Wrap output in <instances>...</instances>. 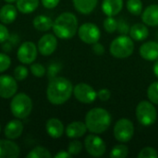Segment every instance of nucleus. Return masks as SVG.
<instances>
[{
  "label": "nucleus",
  "mask_w": 158,
  "mask_h": 158,
  "mask_svg": "<svg viewBox=\"0 0 158 158\" xmlns=\"http://www.w3.org/2000/svg\"><path fill=\"white\" fill-rule=\"evenodd\" d=\"M76 10L81 14H90L95 8L98 0H72Z\"/></svg>",
  "instance_id": "23"
},
{
  "label": "nucleus",
  "mask_w": 158,
  "mask_h": 158,
  "mask_svg": "<svg viewBox=\"0 0 158 158\" xmlns=\"http://www.w3.org/2000/svg\"><path fill=\"white\" fill-rule=\"evenodd\" d=\"M38 6L39 0H17V9L23 14L33 12Z\"/></svg>",
  "instance_id": "25"
},
{
  "label": "nucleus",
  "mask_w": 158,
  "mask_h": 158,
  "mask_svg": "<svg viewBox=\"0 0 158 158\" xmlns=\"http://www.w3.org/2000/svg\"><path fill=\"white\" fill-rule=\"evenodd\" d=\"M142 19L145 25L156 27L158 26V5L147 6L143 13Z\"/></svg>",
  "instance_id": "18"
},
{
  "label": "nucleus",
  "mask_w": 158,
  "mask_h": 158,
  "mask_svg": "<svg viewBox=\"0 0 158 158\" xmlns=\"http://www.w3.org/2000/svg\"><path fill=\"white\" fill-rule=\"evenodd\" d=\"M23 132V124L19 119L10 120L5 127V135L9 140H16Z\"/></svg>",
  "instance_id": "16"
},
{
  "label": "nucleus",
  "mask_w": 158,
  "mask_h": 158,
  "mask_svg": "<svg viewBox=\"0 0 158 158\" xmlns=\"http://www.w3.org/2000/svg\"><path fill=\"white\" fill-rule=\"evenodd\" d=\"M71 157V155L69 153V152H66V151H60L59 153H57L55 158H70Z\"/></svg>",
  "instance_id": "41"
},
{
  "label": "nucleus",
  "mask_w": 158,
  "mask_h": 158,
  "mask_svg": "<svg viewBox=\"0 0 158 158\" xmlns=\"http://www.w3.org/2000/svg\"><path fill=\"white\" fill-rule=\"evenodd\" d=\"M17 80L9 75L0 76V97L8 99L15 95L18 90Z\"/></svg>",
  "instance_id": "12"
},
{
  "label": "nucleus",
  "mask_w": 158,
  "mask_h": 158,
  "mask_svg": "<svg viewBox=\"0 0 158 158\" xmlns=\"http://www.w3.org/2000/svg\"><path fill=\"white\" fill-rule=\"evenodd\" d=\"M118 31L121 34H127V33H129L130 28H129V25L126 23L125 20L120 19V20L118 21Z\"/></svg>",
  "instance_id": "37"
},
{
  "label": "nucleus",
  "mask_w": 158,
  "mask_h": 158,
  "mask_svg": "<svg viewBox=\"0 0 158 158\" xmlns=\"http://www.w3.org/2000/svg\"><path fill=\"white\" fill-rule=\"evenodd\" d=\"M104 28L108 33H113L118 30V20L111 16H108L104 20Z\"/></svg>",
  "instance_id": "30"
},
{
  "label": "nucleus",
  "mask_w": 158,
  "mask_h": 158,
  "mask_svg": "<svg viewBox=\"0 0 158 158\" xmlns=\"http://www.w3.org/2000/svg\"><path fill=\"white\" fill-rule=\"evenodd\" d=\"M84 146L89 155L94 157H100L105 155L106 146L103 139L94 134L88 135L84 140Z\"/></svg>",
  "instance_id": "9"
},
{
  "label": "nucleus",
  "mask_w": 158,
  "mask_h": 158,
  "mask_svg": "<svg viewBox=\"0 0 158 158\" xmlns=\"http://www.w3.org/2000/svg\"><path fill=\"white\" fill-rule=\"evenodd\" d=\"M110 96H111L110 91H109L108 89H106V88L101 89V90L97 93V97H98L101 101H103V102L108 101L109 98H110Z\"/></svg>",
  "instance_id": "36"
},
{
  "label": "nucleus",
  "mask_w": 158,
  "mask_h": 158,
  "mask_svg": "<svg viewBox=\"0 0 158 158\" xmlns=\"http://www.w3.org/2000/svg\"><path fill=\"white\" fill-rule=\"evenodd\" d=\"M19 147L11 140H0V158H17L19 156Z\"/></svg>",
  "instance_id": "14"
},
{
  "label": "nucleus",
  "mask_w": 158,
  "mask_h": 158,
  "mask_svg": "<svg viewBox=\"0 0 158 158\" xmlns=\"http://www.w3.org/2000/svg\"><path fill=\"white\" fill-rule=\"evenodd\" d=\"M5 2H6V3H14V2H16L17 0H4Z\"/></svg>",
  "instance_id": "43"
},
{
  "label": "nucleus",
  "mask_w": 158,
  "mask_h": 158,
  "mask_svg": "<svg viewBox=\"0 0 158 158\" xmlns=\"http://www.w3.org/2000/svg\"><path fill=\"white\" fill-rule=\"evenodd\" d=\"M11 64L10 57L3 53H0V73L6 71Z\"/></svg>",
  "instance_id": "35"
},
{
  "label": "nucleus",
  "mask_w": 158,
  "mask_h": 158,
  "mask_svg": "<svg viewBox=\"0 0 158 158\" xmlns=\"http://www.w3.org/2000/svg\"><path fill=\"white\" fill-rule=\"evenodd\" d=\"M9 37V32H8V30L7 28L3 25V24H0V44L6 42Z\"/></svg>",
  "instance_id": "38"
},
{
  "label": "nucleus",
  "mask_w": 158,
  "mask_h": 158,
  "mask_svg": "<svg viewBox=\"0 0 158 158\" xmlns=\"http://www.w3.org/2000/svg\"><path fill=\"white\" fill-rule=\"evenodd\" d=\"M127 8L132 15L138 16L143 12V2L142 0H128Z\"/></svg>",
  "instance_id": "28"
},
{
  "label": "nucleus",
  "mask_w": 158,
  "mask_h": 158,
  "mask_svg": "<svg viewBox=\"0 0 158 158\" xmlns=\"http://www.w3.org/2000/svg\"><path fill=\"white\" fill-rule=\"evenodd\" d=\"M57 46V40L56 37L51 33L44 34L41 37V39L38 42V50L41 53V55L47 56L52 55Z\"/></svg>",
  "instance_id": "13"
},
{
  "label": "nucleus",
  "mask_w": 158,
  "mask_h": 158,
  "mask_svg": "<svg viewBox=\"0 0 158 158\" xmlns=\"http://www.w3.org/2000/svg\"><path fill=\"white\" fill-rule=\"evenodd\" d=\"M154 72H155L156 76L158 78V60L156 62V64L154 66Z\"/></svg>",
  "instance_id": "42"
},
{
  "label": "nucleus",
  "mask_w": 158,
  "mask_h": 158,
  "mask_svg": "<svg viewBox=\"0 0 158 158\" xmlns=\"http://www.w3.org/2000/svg\"><path fill=\"white\" fill-rule=\"evenodd\" d=\"M51 153L44 147L37 146L33 148L28 155L27 158H51Z\"/></svg>",
  "instance_id": "26"
},
{
  "label": "nucleus",
  "mask_w": 158,
  "mask_h": 158,
  "mask_svg": "<svg viewBox=\"0 0 158 158\" xmlns=\"http://www.w3.org/2000/svg\"><path fill=\"white\" fill-rule=\"evenodd\" d=\"M93 51L94 52L95 55L97 56H103L105 54V47L103 44H101L100 43H95L94 44V46H93Z\"/></svg>",
  "instance_id": "39"
},
{
  "label": "nucleus",
  "mask_w": 158,
  "mask_h": 158,
  "mask_svg": "<svg viewBox=\"0 0 158 158\" xmlns=\"http://www.w3.org/2000/svg\"><path fill=\"white\" fill-rule=\"evenodd\" d=\"M147 96L150 102L158 105V81L153 82L147 90Z\"/></svg>",
  "instance_id": "29"
},
{
  "label": "nucleus",
  "mask_w": 158,
  "mask_h": 158,
  "mask_svg": "<svg viewBox=\"0 0 158 158\" xmlns=\"http://www.w3.org/2000/svg\"><path fill=\"white\" fill-rule=\"evenodd\" d=\"M78 34L80 39L88 44H94L97 43L101 37V32L99 28L94 24L91 22L83 23L79 29H78Z\"/></svg>",
  "instance_id": "8"
},
{
  "label": "nucleus",
  "mask_w": 158,
  "mask_h": 158,
  "mask_svg": "<svg viewBox=\"0 0 158 158\" xmlns=\"http://www.w3.org/2000/svg\"><path fill=\"white\" fill-rule=\"evenodd\" d=\"M28 76V69L24 66H18L14 69V78L17 81H23Z\"/></svg>",
  "instance_id": "32"
},
{
  "label": "nucleus",
  "mask_w": 158,
  "mask_h": 158,
  "mask_svg": "<svg viewBox=\"0 0 158 158\" xmlns=\"http://www.w3.org/2000/svg\"><path fill=\"white\" fill-rule=\"evenodd\" d=\"M123 7V0H104L102 10L106 16L114 17L118 15Z\"/></svg>",
  "instance_id": "20"
},
{
  "label": "nucleus",
  "mask_w": 158,
  "mask_h": 158,
  "mask_svg": "<svg viewBox=\"0 0 158 158\" xmlns=\"http://www.w3.org/2000/svg\"><path fill=\"white\" fill-rule=\"evenodd\" d=\"M129 155V148L125 144H118L114 146L110 152L111 158H125Z\"/></svg>",
  "instance_id": "27"
},
{
  "label": "nucleus",
  "mask_w": 158,
  "mask_h": 158,
  "mask_svg": "<svg viewBox=\"0 0 158 158\" xmlns=\"http://www.w3.org/2000/svg\"><path fill=\"white\" fill-rule=\"evenodd\" d=\"M41 1H42V5L44 7H46V8H54L58 5L60 0H41Z\"/></svg>",
  "instance_id": "40"
},
{
  "label": "nucleus",
  "mask_w": 158,
  "mask_h": 158,
  "mask_svg": "<svg viewBox=\"0 0 158 158\" xmlns=\"http://www.w3.org/2000/svg\"><path fill=\"white\" fill-rule=\"evenodd\" d=\"M134 135L133 123L128 118L118 119L114 127V136L119 143L130 142Z\"/></svg>",
  "instance_id": "7"
},
{
  "label": "nucleus",
  "mask_w": 158,
  "mask_h": 158,
  "mask_svg": "<svg viewBox=\"0 0 158 158\" xmlns=\"http://www.w3.org/2000/svg\"><path fill=\"white\" fill-rule=\"evenodd\" d=\"M53 31L56 37L60 39H70L78 31V19L70 12L60 14L53 24Z\"/></svg>",
  "instance_id": "3"
},
{
  "label": "nucleus",
  "mask_w": 158,
  "mask_h": 158,
  "mask_svg": "<svg viewBox=\"0 0 158 158\" xmlns=\"http://www.w3.org/2000/svg\"><path fill=\"white\" fill-rule=\"evenodd\" d=\"M82 147H83L82 143L80 141H73V142L69 143V147H68V152L71 156H77L81 152Z\"/></svg>",
  "instance_id": "31"
},
{
  "label": "nucleus",
  "mask_w": 158,
  "mask_h": 158,
  "mask_svg": "<svg viewBox=\"0 0 158 158\" xmlns=\"http://www.w3.org/2000/svg\"><path fill=\"white\" fill-rule=\"evenodd\" d=\"M130 35L132 40L141 42V41L145 40L148 37L149 30L145 25H143L142 23H136L131 27Z\"/></svg>",
  "instance_id": "22"
},
{
  "label": "nucleus",
  "mask_w": 158,
  "mask_h": 158,
  "mask_svg": "<svg viewBox=\"0 0 158 158\" xmlns=\"http://www.w3.org/2000/svg\"><path fill=\"white\" fill-rule=\"evenodd\" d=\"M85 124L90 132L100 134L109 128L111 124V116L106 109L95 107L86 114Z\"/></svg>",
  "instance_id": "2"
},
{
  "label": "nucleus",
  "mask_w": 158,
  "mask_h": 158,
  "mask_svg": "<svg viewBox=\"0 0 158 158\" xmlns=\"http://www.w3.org/2000/svg\"><path fill=\"white\" fill-rule=\"evenodd\" d=\"M141 56L148 61L158 60V43L156 42H146L140 47Z\"/></svg>",
  "instance_id": "15"
},
{
  "label": "nucleus",
  "mask_w": 158,
  "mask_h": 158,
  "mask_svg": "<svg viewBox=\"0 0 158 158\" xmlns=\"http://www.w3.org/2000/svg\"><path fill=\"white\" fill-rule=\"evenodd\" d=\"M45 128H46V131L48 135L54 139L60 138L64 133V125L58 118H53L48 119L46 122Z\"/></svg>",
  "instance_id": "17"
},
{
  "label": "nucleus",
  "mask_w": 158,
  "mask_h": 158,
  "mask_svg": "<svg viewBox=\"0 0 158 158\" xmlns=\"http://www.w3.org/2000/svg\"><path fill=\"white\" fill-rule=\"evenodd\" d=\"M31 72L32 73L33 76L37 77V78H42L44 73H45V69L44 67L40 64V63H34L31 66Z\"/></svg>",
  "instance_id": "34"
},
{
  "label": "nucleus",
  "mask_w": 158,
  "mask_h": 158,
  "mask_svg": "<svg viewBox=\"0 0 158 158\" xmlns=\"http://www.w3.org/2000/svg\"><path fill=\"white\" fill-rule=\"evenodd\" d=\"M17 15V7L11 4H6L0 9V21L4 24H10L16 19Z\"/></svg>",
  "instance_id": "21"
},
{
  "label": "nucleus",
  "mask_w": 158,
  "mask_h": 158,
  "mask_svg": "<svg viewBox=\"0 0 158 158\" xmlns=\"http://www.w3.org/2000/svg\"><path fill=\"white\" fill-rule=\"evenodd\" d=\"M10 110L12 115L17 118H26L32 110L31 99L23 93L14 95L10 102Z\"/></svg>",
  "instance_id": "4"
},
{
  "label": "nucleus",
  "mask_w": 158,
  "mask_h": 158,
  "mask_svg": "<svg viewBox=\"0 0 158 158\" xmlns=\"http://www.w3.org/2000/svg\"><path fill=\"white\" fill-rule=\"evenodd\" d=\"M110 53L117 58H126L132 55L134 51V43L127 35H120L117 37L110 44Z\"/></svg>",
  "instance_id": "5"
},
{
  "label": "nucleus",
  "mask_w": 158,
  "mask_h": 158,
  "mask_svg": "<svg viewBox=\"0 0 158 158\" xmlns=\"http://www.w3.org/2000/svg\"><path fill=\"white\" fill-rule=\"evenodd\" d=\"M138 121L143 126H151L157 119V111L152 102L142 101L136 107Z\"/></svg>",
  "instance_id": "6"
},
{
  "label": "nucleus",
  "mask_w": 158,
  "mask_h": 158,
  "mask_svg": "<svg viewBox=\"0 0 158 158\" xmlns=\"http://www.w3.org/2000/svg\"><path fill=\"white\" fill-rule=\"evenodd\" d=\"M73 94L76 99L83 104H91L95 101L97 93L87 83H79L73 88Z\"/></svg>",
  "instance_id": "10"
},
{
  "label": "nucleus",
  "mask_w": 158,
  "mask_h": 158,
  "mask_svg": "<svg viewBox=\"0 0 158 158\" xmlns=\"http://www.w3.org/2000/svg\"><path fill=\"white\" fill-rule=\"evenodd\" d=\"M32 24H33V27L37 31H47L51 28H53L54 21L48 16L39 15V16H37L33 19Z\"/></svg>",
  "instance_id": "24"
},
{
  "label": "nucleus",
  "mask_w": 158,
  "mask_h": 158,
  "mask_svg": "<svg viewBox=\"0 0 158 158\" xmlns=\"http://www.w3.org/2000/svg\"><path fill=\"white\" fill-rule=\"evenodd\" d=\"M17 56L22 64H31L37 57L36 45L32 42H24L18 49Z\"/></svg>",
  "instance_id": "11"
},
{
  "label": "nucleus",
  "mask_w": 158,
  "mask_h": 158,
  "mask_svg": "<svg viewBox=\"0 0 158 158\" xmlns=\"http://www.w3.org/2000/svg\"><path fill=\"white\" fill-rule=\"evenodd\" d=\"M73 94L72 83L66 78H53L46 90L48 101L53 105H62L66 103Z\"/></svg>",
  "instance_id": "1"
},
{
  "label": "nucleus",
  "mask_w": 158,
  "mask_h": 158,
  "mask_svg": "<svg viewBox=\"0 0 158 158\" xmlns=\"http://www.w3.org/2000/svg\"><path fill=\"white\" fill-rule=\"evenodd\" d=\"M0 131H1V126H0Z\"/></svg>",
  "instance_id": "44"
},
{
  "label": "nucleus",
  "mask_w": 158,
  "mask_h": 158,
  "mask_svg": "<svg viewBox=\"0 0 158 158\" xmlns=\"http://www.w3.org/2000/svg\"><path fill=\"white\" fill-rule=\"evenodd\" d=\"M86 124L81 121H74L68 125L66 129V134L69 138L75 139L82 137L87 131Z\"/></svg>",
  "instance_id": "19"
},
{
  "label": "nucleus",
  "mask_w": 158,
  "mask_h": 158,
  "mask_svg": "<svg viewBox=\"0 0 158 158\" xmlns=\"http://www.w3.org/2000/svg\"><path fill=\"white\" fill-rule=\"evenodd\" d=\"M139 158H157L158 153L156 149L152 147H145L141 150L138 155Z\"/></svg>",
  "instance_id": "33"
}]
</instances>
